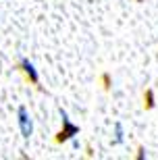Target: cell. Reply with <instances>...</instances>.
Wrapping results in <instances>:
<instances>
[{"instance_id": "cell-2", "label": "cell", "mask_w": 158, "mask_h": 160, "mask_svg": "<svg viewBox=\"0 0 158 160\" xmlns=\"http://www.w3.org/2000/svg\"><path fill=\"white\" fill-rule=\"evenodd\" d=\"M60 119H63V131L59 133V137H56V139H59V142H67V139H73V137L79 133V127L71 123L69 114L64 112L63 108H60Z\"/></svg>"}, {"instance_id": "cell-5", "label": "cell", "mask_w": 158, "mask_h": 160, "mask_svg": "<svg viewBox=\"0 0 158 160\" xmlns=\"http://www.w3.org/2000/svg\"><path fill=\"white\" fill-rule=\"evenodd\" d=\"M146 98H148V106H152V104H154V94H152V92H148Z\"/></svg>"}, {"instance_id": "cell-3", "label": "cell", "mask_w": 158, "mask_h": 160, "mask_svg": "<svg viewBox=\"0 0 158 160\" xmlns=\"http://www.w3.org/2000/svg\"><path fill=\"white\" fill-rule=\"evenodd\" d=\"M21 69L25 71V75L29 77V81H31V83H35V85L40 83V73H38L35 65L31 62L29 58H21Z\"/></svg>"}, {"instance_id": "cell-1", "label": "cell", "mask_w": 158, "mask_h": 160, "mask_svg": "<svg viewBox=\"0 0 158 160\" xmlns=\"http://www.w3.org/2000/svg\"><path fill=\"white\" fill-rule=\"evenodd\" d=\"M17 121H19V129H21V135L25 139H29L33 135V121H31L29 112H27V108L25 106H19L17 110Z\"/></svg>"}, {"instance_id": "cell-4", "label": "cell", "mask_w": 158, "mask_h": 160, "mask_svg": "<svg viewBox=\"0 0 158 160\" xmlns=\"http://www.w3.org/2000/svg\"><path fill=\"white\" fill-rule=\"evenodd\" d=\"M123 137H125V131H123V125L121 123H115V143H123Z\"/></svg>"}]
</instances>
